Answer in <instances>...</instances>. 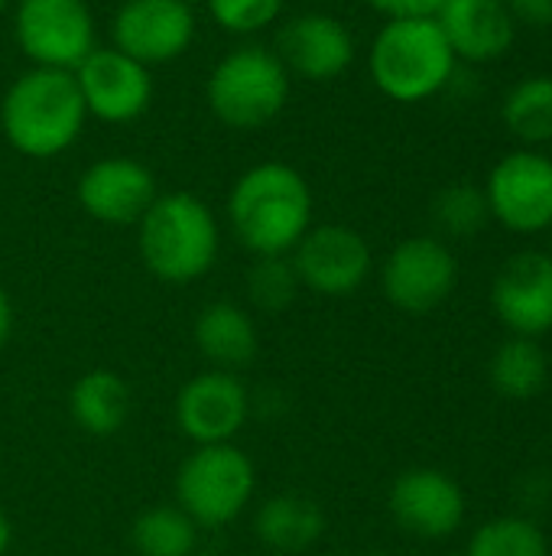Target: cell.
I'll list each match as a JSON object with an SVG mask.
<instances>
[{
  "instance_id": "obj_1",
  "label": "cell",
  "mask_w": 552,
  "mask_h": 556,
  "mask_svg": "<svg viewBox=\"0 0 552 556\" xmlns=\"http://www.w3.org/2000/svg\"><path fill=\"white\" fill-rule=\"evenodd\" d=\"M228 225L254 257L290 254L316 225V195L309 179L280 160L244 169L228 192Z\"/></svg>"
},
{
  "instance_id": "obj_2",
  "label": "cell",
  "mask_w": 552,
  "mask_h": 556,
  "mask_svg": "<svg viewBox=\"0 0 552 556\" xmlns=\"http://www.w3.org/2000/svg\"><path fill=\"white\" fill-rule=\"evenodd\" d=\"M88 111L72 72L26 68L0 101V130L26 160L62 156L85 130Z\"/></svg>"
},
{
  "instance_id": "obj_3",
  "label": "cell",
  "mask_w": 552,
  "mask_h": 556,
  "mask_svg": "<svg viewBox=\"0 0 552 556\" xmlns=\"http://www.w3.org/2000/svg\"><path fill=\"white\" fill-rule=\"evenodd\" d=\"M137 248L156 280L185 287L218 264L221 228L208 202L195 192H159L137 222Z\"/></svg>"
},
{
  "instance_id": "obj_4",
  "label": "cell",
  "mask_w": 552,
  "mask_h": 556,
  "mask_svg": "<svg viewBox=\"0 0 552 556\" xmlns=\"http://www.w3.org/2000/svg\"><path fill=\"white\" fill-rule=\"evenodd\" d=\"M455 68L459 59L436 16L387 20L368 49V75L374 88L397 104L436 98L452 85Z\"/></svg>"
},
{
  "instance_id": "obj_5",
  "label": "cell",
  "mask_w": 552,
  "mask_h": 556,
  "mask_svg": "<svg viewBox=\"0 0 552 556\" xmlns=\"http://www.w3.org/2000/svg\"><path fill=\"white\" fill-rule=\"evenodd\" d=\"M290 91L293 75L273 49L257 42L224 52L205 81L211 114L234 130H260L277 121L290 104Z\"/></svg>"
},
{
  "instance_id": "obj_6",
  "label": "cell",
  "mask_w": 552,
  "mask_h": 556,
  "mask_svg": "<svg viewBox=\"0 0 552 556\" xmlns=\"http://www.w3.org/2000/svg\"><path fill=\"white\" fill-rule=\"evenodd\" d=\"M176 505L205 531L238 521L257 492V469L238 443L195 446L176 469Z\"/></svg>"
},
{
  "instance_id": "obj_7",
  "label": "cell",
  "mask_w": 552,
  "mask_h": 556,
  "mask_svg": "<svg viewBox=\"0 0 552 556\" xmlns=\"http://www.w3.org/2000/svg\"><path fill=\"white\" fill-rule=\"evenodd\" d=\"M13 39L33 68L75 72L98 49V23L88 0H16Z\"/></svg>"
},
{
  "instance_id": "obj_8",
  "label": "cell",
  "mask_w": 552,
  "mask_h": 556,
  "mask_svg": "<svg viewBox=\"0 0 552 556\" xmlns=\"http://www.w3.org/2000/svg\"><path fill=\"white\" fill-rule=\"evenodd\" d=\"M485 199L491 218L514 235H540L552 228V156L521 147L501 156L488 179Z\"/></svg>"
},
{
  "instance_id": "obj_9",
  "label": "cell",
  "mask_w": 552,
  "mask_h": 556,
  "mask_svg": "<svg viewBox=\"0 0 552 556\" xmlns=\"http://www.w3.org/2000/svg\"><path fill=\"white\" fill-rule=\"evenodd\" d=\"M459 280L455 254L442 238L433 235H413L403 238L381 267V290L390 306L410 316L433 313L442 306Z\"/></svg>"
},
{
  "instance_id": "obj_10",
  "label": "cell",
  "mask_w": 552,
  "mask_h": 556,
  "mask_svg": "<svg viewBox=\"0 0 552 556\" xmlns=\"http://www.w3.org/2000/svg\"><path fill=\"white\" fill-rule=\"evenodd\" d=\"M293 270L299 277V287L316 296H351L358 293L371 270L374 254L361 231L348 225H312L303 241L290 251Z\"/></svg>"
},
{
  "instance_id": "obj_11",
  "label": "cell",
  "mask_w": 552,
  "mask_h": 556,
  "mask_svg": "<svg viewBox=\"0 0 552 556\" xmlns=\"http://www.w3.org/2000/svg\"><path fill=\"white\" fill-rule=\"evenodd\" d=\"M251 391L234 371L205 368L192 375L172 401V420L192 446L234 443L251 420Z\"/></svg>"
},
{
  "instance_id": "obj_12",
  "label": "cell",
  "mask_w": 552,
  "mask_h": 556,
  "mask_svg": "<svg viewBox=\"0 0 552 556\" xmlns=\"http://www.w3.org/2000/svg\"><path fill=\"white\" fill-rule=\"evenodd\" d=\"M195 33V10L182 0H124L111 20V46L146 68L185 55Z\"/></svg>"
},
{
  "instance_id": "obj_13",
  "label": "cell",
  "mask_w": 552,
  "mask_h": 556,
  "mask_svg": "<svg viewBox=\"0 0 552 556\" xmlns=\"http://www.w3.org/2000/svg\"><path fill=\"white\" fill-rule=\"evenodd\" d=\"M88 117L104 124H130L153 104V75L114 46H98L75 72Z\"/></svg>"
},
{
  "instance_id": "obj_14",
  "label": "cell",
  "mask_w": 552,
  "mask_h": 556,
  "mask_svg": "<svg viewBox=\"0 0 552 556\" xmlns=\"http://www.w3.org/2000/svg\"><path fill=\"white\" fill-rule=\"evenodd\" d=\"M273 52L280 55L290 75L325 85L351 68L358 55V42L355 33L338 16L322 10H306L283 23Z\"/></svg>"
},
{
  "instance_id": "obj_15",
  "label": "cell",
  "mask_w": 552,
  "mask_h": 556,
  "mask_svg": "<svg viewBox=\"0 0 552 556\" xmlns=\"http://www.w3.org/2000/svg\"><path fill=\"white\" fill-rule=\"evenodd\" d=\"M159 186L146 163L133 156H104L94 160L75 186L81 212L101 225L127 228L137 225L146 208L156 202Z\"/></svg>"
},
{
  "instance_id": "obj_16",
  "label": "cell",
  "mask_w": 552,
  "mask_h": 556,
  "mask_svg": "<svg viewBox=\"0 0 552 556\" xmlns=\"http://www.w3.org/2000/svg\"><path fill=\"white\" fill-rule=\"evenodd\" d=\"M387 505L394 521L420 541H446L465 521V492L449 472L433 466L400 472Z\"/></svg>"
},
{
  "instance_id": "obj_17",
  "label": "cell",
  "mask_w": 552,
  "mask_h": 556,
  "mask_svg": "<svg viewBox=\"0 0 552 556\" xmlns=\"http://www.w3.org/2000/svg\"><path fill=\"white\" fill-rule=\"evenodd\" d=\"M495 316L511 336L540 339L552 332V254L517 251L511 254L491 283Z\"/></svg>"
},
{
  "instance_id": "obj_18",
  "label": "cell",
  "mask_w": 552,
  "mask_h": 556,
  "mask_svg": "<svg viewBox=\"0 0 552 556\" xmlns=\"http://www.w3.org/2000/svg\"><path fill=\"white\" fill-rule=\"evenodd\" d=\"M459 62H495L511 52L517 20L504 0H446L436 13Z\"/></svg>"
},
{
  "instance_id": "obj_19",
  "label": "cell",
  "mask_w": 552,
  "mask_h": 556,
  "mask_svg": "<svg viewBox=\"0 0 552 556\" xmlns=\"http://www.w3.org/2000/svg\"><path fill=\"white\" fill-rule=\"evenodd\" d=\"M192 339L198 355L208 362V368L234 371V375L254 365L260 352V332L254 316L231 300H215L202 306L192 326Z\"/></svg>"
},
{
  "instance_id": "obj_20",
  "label": "cell",
  "mask_w": 552,
  "mask_h": 556,
  "mask_svg": "<svg viewBox=\"0 0 552 556\" xmlns=\"http://www.w3.org/2000/svg\"><path fill=\"white\" fill-rule=\"evenodd\" d=\"M133 414L130 384L111 368H91L68 388V417L88 437H117Z\"/></svg>"
},
{
  "instance_id": "obj_21",
  "label": "cell",
  "mask_w": 552,
  "mask_h": 556,
  "mask_svg": "<svg viewBox=\"0 0 552 556\" xmlns=\"http://www.w3.org/2000/svg\"><path fill=\"white\" fill-rule=\"evenodd\" d=\"M254 534L277 554H306L325 534V511L316 498L299 492H280L257 505Z\"/></svg>"
},
{
  "instance_id": "obj_22",
  "label": "cell",
  "mask_w": 552,
  "mask_h": 556,
  "mask_svg": "<svg viewBox=\"0 0 552 556\" xmlns=\"http://www.w3.org/2000/svg\"><path fill=\"white\" fill-rule=\"evenodd\" d=\"M491 388L508 401H530L537 397L550 381V358L540 345V339L511 336L498 345L491 358Z\"/></svg>"
},
{
  "instance_id": "obj_23",
  "label": "cell",
  "mask_w": 552,
  "mask_h": 556,
  "mask_svg": "<svg viewBox=\"0 0 552 556\" xmlns=\"http://www.w3.org/2000/svg\"><path fill=\"white\" fill-rule=\"evenodd\" d=\"M202 528L172 502L150 505L130 525V544L140 556H192Z\"/></svg>"
},
{
  "instance_id": "obj_24",
  "label": "cell",
  "mask_w": 552,
  "mask_h": 556,
  "mask_svg": "<svg viewBox=\"0 0 552 556\" xmlns=\"http://www.w3.org/2000/svg\"><path fill=\"white\" fill-rule=\"evenodd\" d=\"M501 121L504 127L530 143H550L552 140V75H527L521 78L501 101Z\"/></svg>"
},
{
  "instance_id": "obj_25",
  "label": "cell",
  "mask_w": 552,
  "mask_h": 556,
  "mask_svg": "<svg viewBox=\"0 0 552 556\" xmlns=\"http://www.w3.org/2000/svg\"><path fill=\"white\" fill-rule=\"evenodd\" d=\"M465 556H550V544L537 521L524 515H504L472 534Z\"/></svg>"
},
{
  "instance_id": "obj_26",
  "label": "cell",
  "mask_w": 552,
  "mask_h": 556,
  "mask_svg": "<svg viewBox=\"0 0 552 556\" xmlns=\"http://www.w3.org/2000/svg\"><path fill=\"white\" fill-rule=\"evenodd\" d=\"M433 222L446 238H475L491 222L485 189L475 182H452L439 189L433 199Z\"/></svg>"
},
{
  "instance_id": "obj_27",
  "label": "cell",
  "mask_w": 552,
  "mask_h": 556,
  "mask_svg": "<svg viewBox=\"0 0 552 556\" xmlns=\"http://www.w3.org/2000/svg\"><path fill=\"white\" fill-rule=\"evenodd\" d=\"M299 277L293 270L290 254L280 257H254L247 270V296L260 313H283L299 296Z\"/></svg>"
},
{
  "instance_id": "obj_28",
  "label": "cell",
  "mask_w": 552,
  "mask_h": 556,
  "mask_svg": "<svg viewBox=\"0 0 552 556\" xmlns=\"http://www.w3.org/2000/svg\"><path fill=\"white\" fill-rule=\"evenodd\" d=\"M211 20L231 36H254L283 16L286 0H205Z\"/></svg>"
},
{
  "instance_id": "obj_29",
  "label": "cell",
  "mask_w": 552,
  "mask_h": 556,
  "mask_svg": "<svg viewBox=\"0 0 552 556\" xmlns=\"http://www.w3.org/2000/svg\"><path fill=\"white\" fill-rule=\"evenodd\" d=\"M387 20H410V16H436L446 0H364Z\"/></svg>"
},
{
  "instance_id": "obj_30",
  "label": "cell",
  "mask_w": 552,
  "mask_h": 556,
  "mask_svg": "<svg viewBox=\"0 0 552 556\" xmlns=\"http://www.w3.org/2000/svg\"><path fill=\"white\" fill-rule=\"evenodd\" d=\"M511 16L524 26L534 29H550L552 26V0H504Z\"/></svg>"
},
{
  "instance_id": "obj_31",
  "label": "cell",
  "mask_w": 552,
  "mask_h": 556,
  "mask_svg": "<svg viewBox=\"0 0 552 556\" xmlns=\"http://www.w3.org/2000/svg\"><path fill=\"white\" fill-rule=\"evenodd\" d=\"M10 336H13V303H10V293L0 287V352L7 349Z\"/></svg>"
},
{
  "instance_id": "obj_32",
  "label": "cell",
  "mask_w": 552,
  "mask_h": 556,
  "mask_svg": "<svg viewBox=\"0 0 552 556\" xmlns=\"http://www.w3.org/2000/svg\"><path fill=\"white\" fill-rule=\"evenodd\" d=\"M10 544H13V525H10L7 511L0 508V556L10 554Z\"/></svg>"
},
{
  "instance_id": "obj_33",
  "label": "cell",
  "mask_w": 552,
  "mask_h": 556,
  "mask_svg": "<svg viewBox=\"0 0 552 556\" xmlns=\"http://www.w3.org/2000/svg\"><path fill=\"white\" fill-rule=\"evenodd\" d=\"M182 3H185V7H192V10H195V7H198V3H205V0H182Z\"/></svg>"
},
{
  "instance_id": "obj_34",
  "label": "cell",
  "mask_w": 552,
  "mask_h": 556,
  "mask_svg": "<svg viewBox=\"0 0 552 556\" xmlns=\"http://www.w3.org/2000/svg\"><path fill=\"white\" fill-rule=\"evenodd\" d=\"M10 3H13V0H0V16L7 13V7H10Z\"/></svg>"
},
{
  "instance_id": "obj_35",
  "label": "cell",
  "mask_w": 552,
  "mask_h": 556,
  "mask_svg": "<svg viewBox=\"0 0 552 556\" xmlns=\"http://www.w3.org/2000/svg\"><path fill=\"white\" fill-rule=\"evenodd\" d=\"M550 254H552V228H550Z\"/></svg>"
},
{
  "instance_id": "obj_36",
  "label": "cell",
  "mask_w": 552,
  "mask_h": 556,
  "mask_svg": "<svg viewBox=\"0 0 552 556\" xmlns=\"http://www.w3.org/2000/svg\"><path fill=\"white\" fill-rule=\"evenodd\" d=\"M364 556H384V554H364Z\"/></svg>"
}]
</instances>
